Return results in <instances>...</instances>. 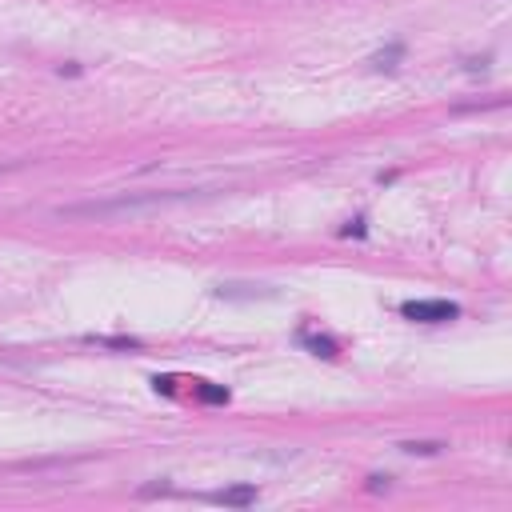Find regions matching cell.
<instances>
[{"label":"cell","instance_id":"3","mask_svg":"<svg viewBox=\"0 0 512 512\" xmlns=\"http://www.w3.org/2000/svg\"><path fill=\"white\" fill-rule=\"evenodd\" d=\"M400 56H404V44H388L384 52H376V56H372V68H380V72H392Z\"/></svg>","mask_w":512,"mask_h":512},{"label":"cell","instance_id":"4","mask_svg":"<svg viewBox=\"0 0 512 512\" xmlns=\"http://www.w3.org/2000/svg\"><path fill=\"white\" fill-rule=\"evenodd\" d=\"M300 340L316 352V356H336V340H328V336H312V332H300Z\"/></svg>","mask_w":512,"mask_h":512},{"label":"cell","instance_id":"2","mask_svg":"<svg viewBox=\"0 0 512 512\" xmlns=\"http://www.w3.org/2000/svg\"><path fill=\"white\" fill-rule=\"evenodd\" d=\"M208 500H216V504H236V508H244V504H252V500H256V488H224V492H212Z\"/></svg>","mask_w":512,"mask_h":512},{"label":"cell","instance_id":"5","mask_svg":"<svg viewBox=\"0 0 512 512\" xmlns=\"http://www.w3.org/2000/svg\"><path fill=\"white\" fill-rule=\"evenodd\" d=\"M400 448L412 452V456H416V452H420V456H436L444 444H440V440H408V444H400Z\"/></svg>","mask_w":512,"mask_h":512},{"label":"cell","instance_id":"1","mask_svg":"<svg viewBox=\"0 0 512 512\" xmlns=\"http://www.w3.org/2000/svg\"><path fill=\"white\" fill-rule=\"evenodd\" d=\"M400 312L416 324H448L460 316V304H452V300H404Z\"/></svg>","mask_w":512,"mask_h":512}]
</instances>
